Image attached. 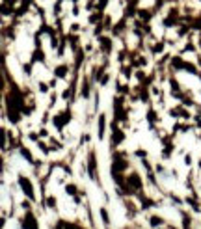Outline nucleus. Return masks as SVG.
I'll list each match as a JSON object with an SVG mask.
<instances>
[{
  "label": "nucleus",
  "mask_w": 201,
  "mask_h": 229,
  "mask_svg": "<svg viewBox=\"0 0 201 229\" xmlns=\"http://www.w3.org/2000/svg\"><path fill=\"white\" fill-rule=\"evenodd\" d=\"M20 184H23V188H26V192H28V196L32 198L34 194H32V186H30V183L26 181V179H23V181H20Z\"/></svg>",
  "instance_id": "1"
},
{
  "label": "nucleus",
  "mask_w": 201,
  "mask_h": 229,
  "mask_svg": "<svg viewBox=\"0 0 201 229\" xmlns=\"http://www.w3.org/2000/svg\"><path fill=\"white\" fill-rule=\"evenodd\" d=\"M130 183H132V186H136V188L140 186V181H138V177H136V175H132V177H130Z\"/></svg>",
  "instance_id": "2"
},
{
  "label": "nucleus",
  "mask_w": 201,
  "mask_h": 229,
  "mask_svg": "<svg viewBox=\"0 0 201 229\" xmlns=\"http://www.w3.org/2000/svg\"><path fill=\"white\" fill-rule=\"evenodd\" d=\"M151 222H153V225H158V224H160V220H158V218H153Z\"/></svg>",
  "instance_id": "3"
}]
</instances>
